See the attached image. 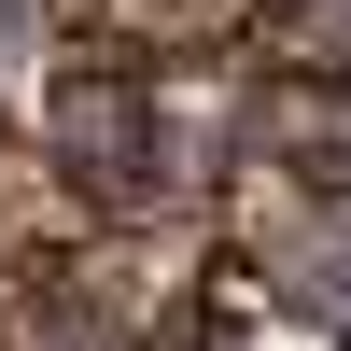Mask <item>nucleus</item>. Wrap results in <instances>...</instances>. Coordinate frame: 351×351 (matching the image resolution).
I'll list each match as a JSON object with an SVG mask.
<instances>
[{
    "label": "nucleus",
    "mask_w": 351,
    "mask_h": 351,
    "mask_svg": "<svg viewBox=\"0 0 351 351\" xmlns=\"http://www.w3.org/2000/svg\"><path fill=\"white\" fill-rule=\"evenodd\" d=\"M211 239H225V267H239L267 309L351 337V197L337 183H295V169H267V155H225Z\"/></svg>",
    "instance_id": "obj_1"
},
{
    "label": "nucleus",
    "mask_w": 351,
    "mask_h": 351,
    "mask_svg": "<svg viewBox=\"0 0 351 351\" xmlns=\"http://www.w3.org/2000/svg\"><path fill=\"white\" fill-rule=\"evenodd\" d=\"M267 0H84V56H127V71H239Z\"/></svg>",
    "instance_id": "obj_2"
},
{
    "label": "nucleus",
    "mask_w": 351,
    "mask_h": 351,
    "mask_svg": "<svg viewBox=\"0 0 351 351\" xmlns=\"http://www.w3.org/2000/svg\"><path fill=\"white\" fill-rule=\"evenodd\" d=\"M239 155L295 169V183L351 197V84H295V71H239Z\"/></svg>",
    "instance_id": "obj_3"
},
{
    "label": "nucleus",
    "mask_w": 351,
    "mask_h": 351,
    "mask_svg": "<svg viewBox=\"0 0 351 351\" xmlns=\"http://www.w3.org/2000/svg\"><path fill=\"white\" fill-rule=\"evenodd\" d=\"M239 71H295V84H351V0H267Z\"/></svg>",
    "instance_id": "obj_4"
},
{
    "label": "nucleus",
    "mask_w": 351,
    "mask_h": 351,
    "mask_svg": "<svg viewBox=\"0 0 351 351\" xmlns=\"http://www.w3.org/2000/svg\"><path fill=\"white\" fill-rule=\"evenodd\" d=\"M183 351H351V337H337V324H295V309H267L239 267H225V281H211V324H197Z\"/></svg>",
    "instance_id": "obj_5"
}]
</instances>
